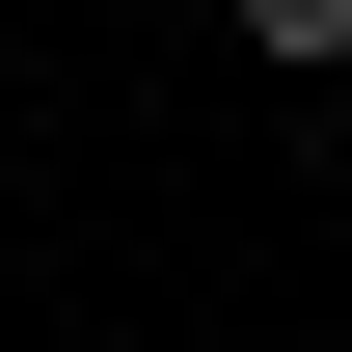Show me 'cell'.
<instances>
[{
  "mask_svg": "<svg viewBox=\"0 0 352 352\" xmlns=\"http://www.w3.org/2000/svg\"><path fill=\"white\" fill-rule=\"evenodd\" d=\"M109 352H135V325H109Z\"/></svg>",
  "mask_w": 352,
  "mask_h": 352,
  "instance_id": "7a4b0ae2",
  "label": "cell"
},
{
  "mask_svg": "<svg viewBox=\"0 0 352 352\" xmlns=\"http://www.w3.org/2000/svg\"><path fill=\"white\" fill-rule=\"evenodd\" d=\"M244 54H271V82H325V54H352V0H244Z\"/></svg>",
  "mask_w": 352,
  "mask_h": 352,
  "instance_id": "6da1fadb",
  "label": "cell"
}]
</instances>
